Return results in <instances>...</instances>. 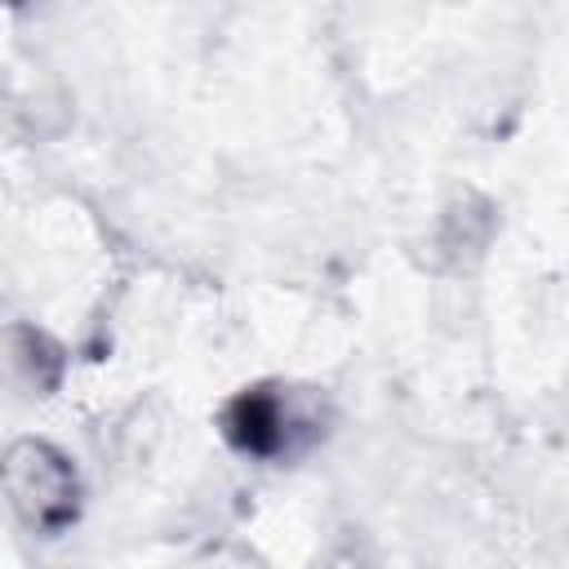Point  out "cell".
Masks as SVG:
<instances>
[{"instance_id":"1","label":"cell","mask_w":569,"mask_h":569,"mask_svg":"<svg viewBox=\"0 0 569 569\" xmlns=\"http://www.w3.org/2000/svg\"><path fill=\"white\" fill-rule=\"evenodd\" d=\"M0 489L9 507L31 529H44V533L67 529L80 507L76 467L49 440H13L0 458Z\"/></svg>"},{"instance_id":"2","label":"cell","mask_w":569,"mask_h":569,"mask_svg":"<svg viewBox=\"0 0 569 569\" xmlns=\"http://www.w3.org/2000/svg\"><path fill=\"white\" fill-rule=\"evenodd\" d=\"M289 405L280 391H244L231 400L227 409V436L240 445V449H253V453H276L289 436Z\"/></svg>"}]
</instances>
